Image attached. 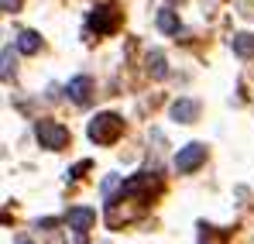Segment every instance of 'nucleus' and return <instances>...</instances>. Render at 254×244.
Returning a JSON list of instances; mask_svg holds the SVG:
<instances>
[{"label": "nucleus", "instance_id": "obj_5", "mask_svg": "<svg viewBox=\"0 0 254 244\" xmlns=\"http://www.w3.org/2000/svg\"><path fill=\"white\" fill-rule=\"evenodd\" d=\"M65 220H69V224H72V231L83 238L86 231L96 224V210H89V206H72V210L65 213Z\"/></svg>", "mask_w": 254, "mask_h": 244}, {"label": "nucleus", "instance_id": "obj_7", "mask_svg": "<svg viewBox=\"0 0 254 244\" xmlns=\"http://www.w3.org/2000/svg\"><path fill=\"white\" fill-rule=\"evenodd\" d=\"M65 93L72 96V103H89V96H93V80L89 76H76V80H69V86H65Z\"/></svg>", "mask_w": 254, "mask_h": 244}, {"label": "nucleus", "instance_id": "obj_12", "mask_svg": "<svg viewBox=\"0 0 254 244\" xmlns=\"http://www.w3.org/2000/svg\"><path fill=\"white\" fill-rule=\"evenodd\" d=\"M10 73H14V52L10 45H3V80H10Z\"/></svg>", "mask_w": 254, "mask_h": 244}, {"label": "nucleus", "instance_id": "obj_13", "mask_svg": "<svg viewBox=\"0 0 254 244\" xmlns=\"http://www.w3.org/2000/svg\"><path fill=\"white\" fill-rule=\"evenodd\" d=\"M17 3H21V0H0V7H3L7 14H10V10H17Z\"/></svg>", "mask_w": 254, "mask_h": 244}, {"label": "nucleus", "instance_id": "obj_2", "mask_svg": "<svg viewBox=\"0 0 254 244\" xmlns=\"http://www.w3.org/2000/svg\"><path fill=\"white\" fill-rule=\"evenodd\" d=\"M35 138L42 141V148H48V152H59V148L69 145V131L55 121H38L35 124Z\"/></svg>", "mask_w": 254, "mask_h": 244}, {"label": "nucleus", "instance_id": "obj_10", "mask_svg": "<svg viewBox=\"0 0 254 244\" xmlns=\"http://www.w3.org/2000/svg\"><path fill=\"white\" fill-rule=\"evenodd\" d=\"M17 48H21L24 55H35V52L42 48V35H38V31H21V35H17Z\"/></svg>", "mask_w": 254, "mask_h": 244}, {"label": "nucleus", "instance_id": "obj_3", "mask_svg": "<svg viewBox=\"0 0 254 244\" xmlns=\"http://www.w3.org/2000/svg\"><path fill=\"white\" fill-rule=\"evenodd\" d=\"M203 162H206V145H199V141H192V145L175 152V168L179 172H196Z\"/></svg>", "mask_w": 254, "mask_h": 244}, {"label": "nucleus", "instance_id": "obj_11", "mask_svg": "<svg viewBox=\"0 0 254 244\" xmlns=\"http://www.w3.org/2000/svg\"><path fill=\"white\" fill-rule=\"evenodd\" d=\"M158 28H162L165 35H179V17H175V10H158Z\"/></svg>", "mask_w": 254, "mask_h": 244}, {"label": "nucleus", "instance_id": "obj_8", "mask_svg": "<svg viewBox=\"0 0 254 244\" xmlns=\"http://www.w3.org/2000/svg\"><path fill=\"white\" fill-rule=\"evenodd\" d=\"M230 48H234V55L251 59V55H254V35H248V31H237V35L230 38Z\"/></svg>", "mask_w": 254, "mask_h": 244}, {"label": "nucleus", "instance_id": "obj_4", "mask_svg": "<svg viewBox=\"0 0 254 244\" xmlns=\"http://www.w3.org/2000/svg\"><path fill=\"white\" fill-rule=\"evenodd\" d=\"M89 28H93L96 35L114 31V28H117V10H114V7H93V14H89Z\"/></svg>", "mask_w": 254, "mask_h": 244}, {"label": "nucleus", "instance_id": "obj_14", "mask_svg": "<svg viewBox=\"0 0 254 244\" xmlns=\"http://www.w3.org/2000/svg\"><path fill=\"white\" fill-rule=\"evenodd\" d=\"M14 244H35V241H31V238H24V234H21V238H14Z\"/></svg>", "mask_w": 254, "mask_h": 244}, {"label": "nucleus", "instance_id": "obj_9", "mask_svg": "<svg viewBox=\"0 0 254 244\" xmlns=\"http://www.w3.org/2000/svg\"><path fill=\"white\" fill-rule=\"evenodd\" d=\"M148 76H155V80H165L169 76V66H165V55L155 48V52H148Z\"/></svg>", "mask_w": 254, "mask_h": 244}, {"label": "nucleus", "instance_id": "obj_1", "mask_svg": "<svg viewBox=\"0 0 254 244\" xmlns=\"http://www.w3.org/2000/svg\"><path fill=\"white\" fill-rule=\"evenodd\" d=\"M121 131H124V121L117 114H96L89 121V127H86L89 141H96V145H114L121 138Z\"/></svg>", "mask_w": 254, "mask_h": 244}, {"label": "nucleus", "instance_id": "obj_6", "mask_svg": "<svg viewBox=\"0 0 254 244\" xmlns=\"http://www.w3.org/2000/svg\"><path fill=\"white\" fill-rule=\"evenodd\" d=\"M172 121H179V124H192L196 117H199V103L196 100H189V96H182V100H175L172 103Z\"/></svg>", "mask_w": 254, "mask_h": 244}]
</instances>
